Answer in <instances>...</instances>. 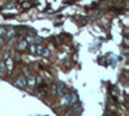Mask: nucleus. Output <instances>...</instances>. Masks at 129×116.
Masks as SVG:
<instances>
[{
  "label": "nucleus",
  "instance_id": "7ed1b4c3",
  "mask_svg": "<svg viewBox=\"0 0 129 116\" xmlns=\"http://www.w3.org/2000/svg\"><path fill=\"white\" fill-rule=\"evenodd\" d=\"M27 48H28V43L23 39V40H19L18 41V44H17V49L19 50V52H23V50H27Z\"/></svg>",
  "mask_w": 129,
  "mask_h": 116
},
{
  "label": "nucleus",
  "instance_id": "1a4fd4ad",
  "mask_svg": "<svg viewBox=\"0 0 129 116\" xmlns=\"http://www.w3.org/2000/svg\"><path fill=\"white\" fill-rule=\"evenodd\" d=\"M27 80V85H30V87H34V84H35V78H32V76H30L28 79H26Z\"/></svg>",
  "mask_w": 129,
  "mask_h": 116
},
{
  "label": "nucleus",
  "instance_id": "9d476101",
  "mask_svg": "<svg viewBox=\"0 0 129 116\" xmlns=\"http://www.w3.org/2000/svg\"><path fill=\"white\" fill-rule=\"evenodd\" d=\"M5 32H7V27H3V26H0V36L5 37Z\"/></svg>",
  "mask_w": 129,
  "mask_h": 116
},
{
  "label": "nucleus",
  "instance_id": "9b49d317",
  "mask_svg": "<svg viewBox=\"0 0 129 116\" xmlns=\"http://www.w3.org/2000/svg\"><path fill=\"white\" fill-rule=\"evenodd\" d=\"M9 56H10L9 52H5V53L3 54V61H4V62H5V61H8V59H9Z\"/></svg>",
  "mask_w": 129,
  "mask_h": 116
},
{
  "label": "nucleus",
  "instance_id": "f257e3e1",
  "mask_svg": "<svg viewBox=\"0 0 129 116\" xmlns=\"http://www.w3.org/2000/svg\"><path fill=\"white\" fill-rule=\"evenodd\" d=\"M14 85H16L17 88H21V89L26 88V87H27V80H26V78H25V76H18V78L16 79V81H14Z\"/></svg>",
  "mask_w": 129,
  "mask_h": 116
},
{
  "label": "nucleus",
  "instance_id": "423d86ee",
  "mask_svg": "<svg viewBox=\"0 0 129 116\" xmlns=\"http://www.w3.org/2000/svg\"><path fill=\"white\" fill-rule=\"evenodd\" d=\"M35 45H36V47H35V54H38V56H43L45 47L43 45V44H35Z\"/></svg>",
  "mask_w": 129,
  "mask_h": 116
},
{
  "label": "nucleus",
  "instance_id": "39448f33",
  "mask_svg": "<svg viewBox=\"0 0 129 116\" xmlns=\"http://www.w3.org/2000/svg\"><path fill=\"white\" fill-rule=\"evenodd\" d=\"M14 35H16V30H14L13 27H9V28H7V32H5V40H8V39H12Z\"/></svg>",
  "mask_w": 129,
  "mask_h": 116
},
{
  "label": "nucleus",
  "instance_id": "6e6552de",
  "mask_svg": "<svg viewBox=\"0 0 129 116\" xmlns=\"http://www.w3.org/2000/svg\"><path fill=\"white\" fill-rule=\"evenodd\" d=\"M5 70H7V65L4 61H0V75L5 73Z\"/></svg>",
  "mask_w": 129,
  "mask_h": 116
},
{
  "label": "nucleus",
  "instance_id": "f03ea898",
  "mask_svg": "<svg viewBox=\"0 0 129 116\" xmlns=\"http://www.w3.org/2000/svg\"><path fill=\"white\" fill-rule=\"evenodd\" d=\"M67 93V89H66V85L63 83H58L57 84V94L58 96H64Z\"/></svg>",
  "mask_w": 129,
  "mask_h": 116
},
{
  "label": "nucleus",
  "instance_id": "0eeeda50",
  "mask_svg": "<svg viewBox=\"0 0 129 116\" xmlns=\"http://www.w3.org/2000/svg\"><path fill=\"white\" fill-rule=\"evenodd\" d=\"M70 97H71V102H70V106H74V104L78 102V96H76V94H75V93H71V94H70Z\"/></svg>",
  "mask_w": 129,
  "mask_h": 116
},
{
  "label": "nucleus",
  "instance_id": "f8f14e48",
  "mask_svg": "<svg viewBox=\"0 0 129 116\" xmlns=\"http://www.w3.org/2000/svg\"><path fill=\"white\" fill-rule=\"evenodd\" d=\"M5 41H7V40H5V37L0 36V48H2V47H3L4 44H5Z\"/></svg>",
  "mask_w": 129,
  "mask_h": 116
},
{
  "label": "nucleus",
  "instance_id": "20e7f679",
  "mask_svg": "<svg viewBox=\"0 0 129 116\" xmlns=\"http://www.w3.org/2000/svg\"><path fill=\"white\" fill-rule=\"evenodd\" d=\"M70 102H71V97L70 94H64V96H62V99H61V103L63 104V106H70Z\"/></svg>",
  "mask_w": 129,
  "mask_h": 116
},
{
  "label": "nucleus",
  "instance_id": "ddd939ff",
  "mask_svg": "<svg viewBox=\"0 0 129 116\" xmlns=\"http://www.w3.org/2000/svg\"><path fill=\"white\" fill-rule=\"evenodd\" d=\"M52 94H54V96L57 94V85H53L52 87Z\"/></svg>",
  "mask_w": 129,
  "mask_h": 116
},
{
  "label": "nucleus",
  "instance_id": "4468645a",
  "mask_svg": "<svg viewBox=\"0 0 129 116\" xmlns=\"http://www.w3.org/2000/svg\"><path fill=\"white\" fill-rule=\"evenodd\" d=\"M43 56H47V57H48V56H49V50H48V49H47V48H45V49H44V53H43Z\"/></svg>",
  "mask_w": 129,
  "mask_h": 116
}]
</instances>
